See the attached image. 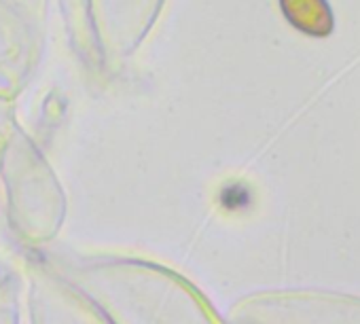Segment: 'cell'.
<instances>
[{
	"instance_id": "cell-2",
	"label": "cell",
	"mask_w": 360,
	"mask_h": 324,
	"mask_svg": "<svg viewBox=\"0 0 360 324\" xmlns=\"http://www.w3.org/2000/svg\"><path fill=\"white\" fill-rule=\"evenodd\" d=\"M221 202H223V206L229 208V210L244 208V206L248 204V191H246L242 185H231V187L223 189Z\"/></svg>"
},
{
	"instance_id": "cell-1",
	"label": "cell",
	"mask_w": 360,
	"mask_h": 324,
	"mask_svg": "<svg viewBox=\"0 0 360 324\" xmlns=\"http://www.w3.org/2000/svg\"><path fill=\"white\" fill-rule=\"evenodd\" d=\"M280 9L295 30L311 39H326L335 30V15L328 0H280Z\"/></svg>"
}]
</instances>
